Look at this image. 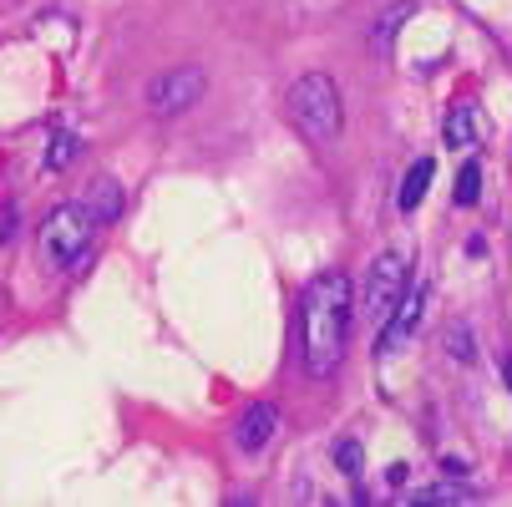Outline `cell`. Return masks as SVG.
Here are the masks:
<instances>
[{
	"mask_svg": "<svg viewBox=\"0 0 512 507\" xmlns=\"http://www.w3.org/2000/svg\"><path fill=\"white\" fill-rule=\"evenodd\" d=\"M289 117H295L315 142H335L345 127V107H340V87L325 71H305V77L289 87Z\"/></svg>",
	"mask_w": 512,
	"mask_h": 507,
	"instance_id": "3957f363",
	"label": "cell"
},
{
	"mask_svg": "<svg viewBox=\"0 0 512 507\" xmlns=\"http://www.w3.org/2000/svg\"><path fill=\"white\" fill-rule=\"evenodd\" d=\"M274 431H279V411L269 401H254L234 426V442H239V452H264L274 442Z\"/></svg>",
	"mask_w": 512,
	"mask_h": 507,
	"instance_id": "52a82bcc",
	"label": "cell"
},
{
	"mask_svg": "<svg viewBox=\"0 0 512 507\" xmlns=\"http://www.w3.org/2000/svg\"><path fill=\"white\" fill-rule=\"evenodd\" d=\"M431 158H421L406 178H401V193H396V203H401V213H411V208H421V198H426V188H431Z\"/></svg>",
	"mask_w": 512,
	"mask_h": 507,
	"instance_id": "8fae6325",
	"label": "cell"
},
{
	"mask_svg": "<svg viewBox=\"0 0 512 507\" xmlns=\"http://www.w3.org/2000/svg\"><path fill=\"white\" fill-rule=\"evenodd\" d=\"M92 239H97V219L87 213V203H61L41 224V254L66 274H82L92 264Z\"/></svg>",
	"mask_w": 512,
	"mask_h": 507,
	"instance_id": "7a4b0ae2",
	"label": "cell"
},
{
	"mask_svg": "<svg viewBox=\"0 0 512 507\" xmlns=\"http://www.w3.org/2000/svg\"><path fill=\"white\" fill-rule=\"evenodd\" d=\"M447 345L457 350V360H462V366H472V360H477V350H472V330H467V325H457V330L447 335Z\"/></svg>",
	"mask_w": 512,
	"mask_h": 507,
	"instance_id": "5bb4252c",
	"label": "cell"
},
{
	"mask_svg": "<svg viewBox=\"0 0 512 507\" xmlns=\"http://www.w3.org/2000/svg\"><path fill=\"white\" fill-rule=\"evenodd\" d=\"M477 198H482V163H467V168L457 173V203L472 208Z\"/></svg>",
	"mask_w": 512,
	"mask_h": 507,
	"instance_id": "4fadbf2b",
	"label": "cell"
},
{
	"mask_svg": "<svg viewBox=\"0 0 512 507\" xmlns=\"http://www.w3.org/2000/svg\"><path fill=\"white\" fill-rule=\"evenodd\" d=\"M11 229H16V208L0 213V244H11Z\"/></svg>",
	"mask_w": 512,
	"mask_h": 507,
	"instance_id": "2e32d148",
	"label": "cell"
},
{
	"mask_svg": "<svg viewBox=\"0 0 512 507\" xmlns=\"http://www.w3.org/2000/svg\"><path fill=\"white\" fill-rule=\"evenodd\" d=\"M335 467H340L345 477H355V472H360V442H340V447H335Z\"/></svg>",
	"mask_w": 512,
	"mask_h": 507,
	"instance_id": "9a60e30c",
	"label": "cell"
},
{
	"mask_svg": "<svg viewBox=\"0 0 512 507\" xmlns=\"http://www.w3.org/2000/svg\"><path fill=\"white\" fill-rule=\"evenodd\" d=\"M82 203H87V213H92L97 224H112L117 213H122V188H117L112 178H102V183H92V193H87Z\"/></svg>",
	"mask_w": 512,
	"mask_h": 507,
	"instance_id": "30bf717a",
	"label": "cell"
},
{
	"mask_svg": "<svg viewBox=\"0 0 512 507\" xmlns=\"http://www.w3.org/2000/svg\"><path fill=\"white\" fill-rule=\"evenodd\" d=\"M203 87H208V77L198 66H173V71H163V77L148 82V107L158 117H178V112H188L203 97Z\"/></svg>",
	"mask_w": 512,
	"mask_h": 507,
	"instance_id": "5b68a950",
	"label": "cell"
},
{
	"mask_svg": "<svg viewBox=\"0 0 512 507\" xmlns=\"http://www.w3.org/2000/svg\"><path fill=\"white\" fill-rule=\"evenodd\" d=\"M411 502H416V507H426V502H452V507H457V502H472V492H467L462 482H431V487H416Z\"/></svg>",
	"mask_w": 512,
	"mask_h": 507,
	"instance_id": "7c38bea8",
	"label": "cell"
},
{
	"mask_svg": "<svg viewBox=\"0 0 512 507\" xmlns=\"http://www.w3.org/2000/svg\"><path fill=\"white\" fill-rule=\"evenodd\" d=\"M82 158V137H71V132H56L46 142V153H41V173H66L71 163Z\"/></svg>",
	"mask_w": 512,
	"mask_h": 507,
	"instance_id": "ba28073f",
	"label": "cell"
},
{
	"mask_svg": "<svg viewBox=\"0 0 512 507\" xmlns=\"http://www.w3.org/2000/svg\"><path fill=\"white\" fill-rule=\"evenodd\" d=\"M421 310H426V284H421V279H411V284L401 289V300L391 305V315L381 320V340H376V350H381V355H396V350L416 335Z\"/></svg>",
	"mask_w": 512,
	"mask_h": 507,
	"instance_id": "8992f818",
	"label": "cell"
},
{
	"mask_svg": "<svg viewBox=\"0 0 512 507\" xmlns=\"http://www.w3.org/2000/svg\"><path fill=\"white\" fill-rule=\"evenodd\" d=\"M442 142L447 148H472L477 142V107H452L442 122Z\"/></svg>",
	"mask_w": 512,
	"mask_h": 507,
	"instance_id": "9c48e42d",
	"label": "cell"
},
{
	"mask_svg": "<svg viewBox=\"0 0 512 507\" xmlns=\"http://www.w3.org/2000/svg\"><path fill=\"white\" fill-rule=\"evenodd\" d=\"M411 284V264H406V254H396V249H386V254H376V264H371V279H365V289H360V310H365V320H386L391 315V305L401 300V289Z\"/></svg>",
	"mask_w": 512,
	"mask_h": 507,
	"instance_id": "277c9868",
	"label": "cell"
},
{
	"mask_svg": "<svg viewBox=\"0 0 512 507\" xmlns=\"http://www.w3.org/2000/svg\"><path fill=\"white\" fill-rule=\"evenodd\" d=\"M502 376H507V386H512V360H507V366H502Z\"/></svg>",
	"mask_w": 512,
	"mask_h": 507,
	"instance_id": "e0dca14e",
	"label": "cell"
},
{
	"mask_svg": "<svg viewBox=\"0 0 512 507\" xmlns=\"http://www.w3.org/2000/svg\"><path fill=\"white\" fill-rule=\"evenodd\" d=\"M350 320H355V289L350 274L325 269L305 284L300 295V360L315 381L335 376V366L345 360L350 345Z\"/></svg>",
	"mask_w": 512,
	"mask_h": 507,
	"instance_id": "6da1fadb",
	"label": "cell"
}]
</instances>
